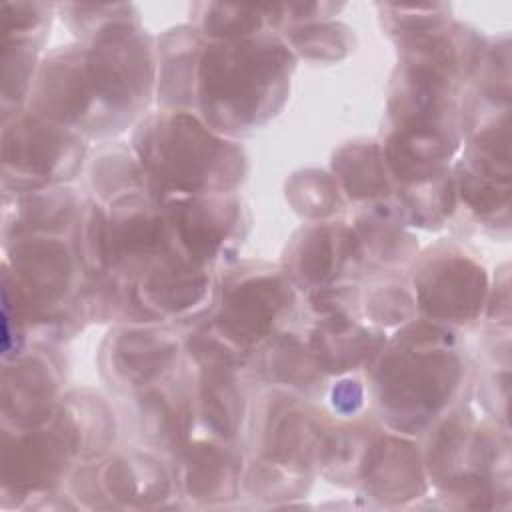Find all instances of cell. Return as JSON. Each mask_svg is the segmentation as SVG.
Segmentation results:
<instances>
[{
  "label": "cell",
  "instance_id": "23",
  "mask_svg": "<svg viewBox=\"0 0 512 512\" xmlns=\"http://www.w3.org/2000/svg\"><path fill=\"white\" fill-rule=\"evenodd\" d=\"M332 180L316 170H308L302 174H296L292 184L288 186V194L296 206V210L308 214V216H326L334 212V206L338 204V188L320 192L326 188Z\"/></svg>",
  "mask_w": 512,
  "mask_h": 512
},
{
  "label": "cell",
  "instance_id": "14",
  "mask_svg": "<svg viewBox=\"0 0 512 512\" xmlns=\"http://www.w3.org/2000/svg\"><path fill=\"white\" fill-rule=\"evenodd\" d=\"M240 480V458L228 446L198 442L180 452L176 482L186 498L212 502L234 498Z\"/></svg>",
  "mask_w": 512,
  "mask_h": 512
},
{
  "label": "cell",
  "instance_id": "17",
  "mask_svg": "<svg viewBox=\"0 0 512 512\" xmlns=\"http://www.w3.org/2000/svg\"><path fill=\"white\" fill-rule=\"evenodd\" d=\"M140 418L144 436L158 448L182 452L186 432L192 422V408L180 392L152 388L140 398Z\"/></svg>",
  "mask_w": 512,
  "mask_h": 512
},
{
  "label": "cell",
  "instance_id": "9",
  "mask_svg": "<svg viewBox=\"0 0 512 512\" xmlns=\"http://www.w3.org/2000/svg\"><path fill=\"white\" fill-rule=\"evenodd\" d=\"M286 274L294 282L320 288L346 276L360 260V240L342 224H316L300 232L288 250Z\"/></svg>",
  "mask_w": 512,
  "mask_h": 512
},
{
  "label": "cell",
  "instance_id": "10",
  "mask_svg": "<svg viewBox=\"0 0 512 512\" xmlns=\"http://www.w3.org/2000/svg\"><path fill=\"white\" fill-rule=\"evenodd\" d=\"M82 156V140L64 126L34 118L16 124V174L24 182L66 180L78 170Z\"/></svg>",
  "mask_w": 512,
  "mask_h": 512
},
{
  "label": "cell",
  "instance_id": "21",
  "mask_svg": "<svg viewBox=\"0 0 512 512\" xmlns=\"http://www.w3.org/2000/svg\"><path fill=\"white\" fill-rule=\"evenodd\" d=\"M270 350L268 370L280 382L304 386L302 382H314V370L320 372L310 350H304L294 338H282L274 344L270 342Z\"/></svg>",
  "mask_w": 512,
  "mask_h": 512
},
{
  "label": "cell",
  "instance_id": "24",
  "mask_svg": "<svg viewBox=\"0 0 512 512\" xmlns=\"http://www.w3.org/2000/svg\"><path fill=\"white\" fill-rule=\"evenodd\" d=\"M356 380L338 382V390L334 388V406L342 412H354L362 404V388Z\"/></svg>",
  "mask_w": 512,
  "mask_h": 512
},
{
  "label": "cell",
  "instance_id": "15",
  "mask_svg": "<svg viewBox=\"0 0 512 512\" xmlns=\"http://www.w3.org/2000/svg\"><path fill=\"white\" fill-rule=\"evenodd\" d=\"M380 332L358 326L356 322L336 316L320 324L310 336V354L324 372H344L362 362H370L382 350Z\"/></svg>",
  "mask_w": 512,
  "mask_h": 512
},
{
  "label": "cell",
  "instance_id": "2",
  "mask_svg": "<svg viewBox=\"0 0 512 512\" xmlns=\"http://www.w3.org/2000/svg\"><path fill=\"white\" fill-rule=\"evenodd\" d=\"M294 58L270 34L218 40L196 64L194 104L220 132H242L266 122L282 106Z\"/></svg>",
  "mask_w": 512,
  "mask_h": 512
},
{
  "label": "cell",
  "instance_id": "19",
  "mask_svg": "<svg viewBox=\"0 0 512 512\" xmlns=\"http://www.w3.org/2000/svg\"><path fill=\"white\" fill-rule=\"evenodd\" d=\"M456 190L464 204L482 220L508 228L510 222V184L488 182L472 176L458 166Z\"/></svg>",
  "mask_w": 512,
  "mask_h": 512
},
{
  "label": "cell",
  "instance_id": "4",
  "mask_svg": "<svg viewBox=\"0 0 512 512\" xmlns=\"http://www.w3.org/2000/svg\"><path fill=\"white\" fill-rule=\"evenodd\" d=\"M134 150L154 198L226 194L246 170V158L184 110L152 114L136 130Z\"/></svg>",
  "mask_w": 512,
  "mask_h": 512
},
{
  "label": "cell",
  "instance_id": "25",
  "mask_svg": "<svg viewBox=\"0 0 512 512\" xmlns=\"http://www.w3.org/2000/svg\"><path fill=\"white\" fill-rule=\"evenodd\" d=\"M508 266L502 268V274L496 276V298L490 302V308L496 306V320H502L508 328L510 318V292H508Z\"/></svg>",
  "mask_w": 512,
  "mask_h": 512
},
{
  "label": "cell",
  "instance_id": "5",
  "mask_svg": "<svg viewBox=\"0 0 512 512\" xmlns=\"http://www.w3.org/2000/svg\"><path fill=\"white\" fill-rule=\"evenodd\" d=\"M220 292L218 310L192 348L206 360L234 366L290 314L294 294L288 274L268 266L232 272Z\"/></svg>",
  "mask_w": 512,
  "mask_h": 512
},
{
  "label": "cell",
  "instance_id": "12",
  "mask_svg": "<svg viewBox=\"0 0 512 512\" xmlns=\"http://www.w3.org/2000/svg\"><path fill=\"white\" fill-rule=\"evenodd\" d=\"M356 480L374 498L402 502L424 492V474L418 452L402 438L382 436L368 442Z\"/></svg>",
  "mask_w": 512,
  "mask_h": 512
},
{
  "label": "cell",
  "instance_id": "13",
  "mask_svg": "<svg viewBox=\"0 0 512 512\" xmlns=\"http://www.w3.org/2000/svg\"><path fill=\"white\" fill-rule=\"evenodd\" d=\"M88 470L98 480L94 482L96 496L108 498V506H116L118 502L126 506H148L158 498L162 500L168 492L166 472L146 454L112 456L102 466Z\"/></svg>",
  "mask_w": 512,
  "mask_h": 512
},
{
  "label": "cell",
  "instance_id": "22",
  "mask_svg": "<svg viewBox=\"0 0 512 512\" xmlns=\"http://www.w3.org/2000/svg\"><path fill=\"white\" fill-rule=\"evenodd\" d=\"M358 230L366 234V240L370 242L372 250L376 252L378 258H400L398 254H406L410 240L400 224L392 218L390 210L384 214L382 210H370L366 218L358 220Z\"/></svg>",
  "mask_w": 512,
  "mask_h": 512
},
{
  "label": "cell",
  "instance_id": "7",
  "mask_svg": "<svg viewBox=\"0 0 512 512\" xmlns=\"http://www.w3.org/2000/svg\"><path fill=\"white\" fill-rule=\"evenodd\" d=\"M158 202L166 218L170 250L194 266L206 268L238 232L240 206L224 194L168 196Z\"/></svg>",
  "mask_w": 512,
  "mask_h": 512
},
{
  "label": "cell",
  "instance_id": "8",
  "mask_svg": "<svg viewBox=\"0 0 512 512\" xmlns=\"http://www.w3.org/2000/svg\"><path fill=\"white\" fill-rule=\"evenodd\" d=\"M78 258L58 238H28L16 248V284L26 310L56 314L74 304Z\"/></svg>",
  "mask_w": 512,
  "mask_h": 512
},
{
  "label": "cell",
  "instance_id": "3",
  "mask_svg": "<svg viewBox=\"0 0 512 512\" xmlns=\"http://www.w3.org/2000/svg\"><path fill=\"white\" fill-rule=\"evenodd\" d=\"M380 352L374 390L382 418L414 434L440 416L462 384L456 338L440 324H412Z\"/></svg>",
  "mask_w": 512,
  "mask_h": 512
},
{
  "label": "cell",
  "instance_id": "6",
  "mask_svg": "<svg viewBox=\"0 0 512 512\" xmlns=\"http://www.w3.org/2000/svg\"><path fill=\"white\" fill-rule=\"evenodd\" d=\"M418 306L434 322H474L486 302V270L462 250L432 252L414 276Z\"/></svg>",
  "mask_w": 512,
  "mask_h": 512
},
{
  "label": "cell",
  "instance_id": "20",
  "mask_svg": "<svg viewBox=\"0 0 512 512\" xmlns=\"http://www.w3.org/2000/svg\"><path fill=\"white\" fill-rule=\"evenodd\" d=\"M202 8L206 14L200 16V30L204 34L216 36L218 40H240L260 34L266 20L260 8H238L222 4H208Z\"/></svg>",
  "mask_w": 512,
  "mask_h": 512
},
{
  "label": "cell",
  "instance_id": "11",
  "mask_svg": "<svg viewBox=\"0 0 512 512\" xmlns=\"http://www.w3.org/2000/svg\"><path fill=\"white\" fill-rule=\"evenodd\" d=\"M104 370L118 388L142 390L152 386L178 362V342L160 330L126 328L108 340Z\"/></svg>",
  "mask_w": 512,
  "mask_h": 512
},
{
  "label": "cell",
  "instance_id": "1",
  "mask_svg": "<svg viewBox=\"0 0 512 512\" xmlns=\"http://www.w3.org/2000/svg\"><path fill=\"white\" fill-rule=\"evenodd\" d=\"M150 44L134 24L118 26L92 46L56 52L40 72L36 108L68 130H122L146 104L152 88Z\"/></svg>",
  "mask_w": 512,
  "mask_h": 512
},
{
  "label": "cell",
  "instance_id": "18",
  "mask_svg": "<svg viewBox=\"0 0 512 512\" xmlns=\"http://www.w3.org/2000/svg\"><path fill=\"white\" fill-rule=\"evenodd\" d=\"M334 172L346 194L356 200L388 196L384 150L374 142L350 144L334 156Z\"/></svg>",
  "mask_w": 512,
  "mask_h": 512
},
{
  "label": "cell",
  "instance_id": "16",
  "mask_svg": "<svg viewBox=\"0 0 512 512\" xmlns=\"http://www.w3.org/2000/svg\"><path fill=\"white\" fill-rule=\"evenodd\" d=\"M200 418L218 438H232L242 422L244 396L230 364H200Z\"/></svg>",
  "mask_w": 512,
  "mask_h": 512
}]
</instances>
